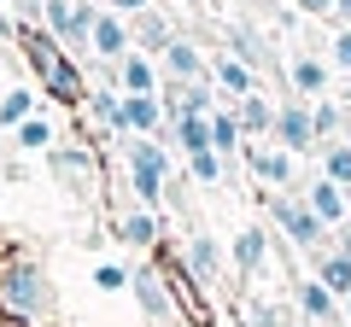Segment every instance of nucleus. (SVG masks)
Segmentation results:
<instances>
[{
  "label": "nucleus",
  "mask_w": 351,
  "mask_h": 327,
  "mask_svg": "<svg viewBox=\"0 0 351 327\" xmlns=\"http://www.w3.org/2000/svg\"><path fill=\"white\" fill-rule=\"evenodd\" d=\"M299 310L311 315V322H339V292H328L322 280H299Z\"/></svg>",
  "instance_id": "9b49d317"
},
{
  "label": "nucleus",
  "mask_w": 351,
  "mask_h": 327,
  "mask_svg": "<svg viewBox=\"0 0 351 327\" xmlns=\"http://www.w3.org/2000/svg\"><path fill=\"white\" fill-rule=\"evenodd\" d=\"M276 140H281L287 152H311V146H316L311 112H304V105H281V112H276Z\"/></svg>",
  "instance_id": "0eeeda50"
},
{
  "label": "nucleus",
  "mask_w": 351,
  "mask_h": 327,
  "mask_svg": "<svg viewBox=\"0 0 351 327\" xmlns=\"http://www.w3.org/2000/svg\"><path fill=\"white\" fill-rule=\"evenodd\" d=\"M176 140L188 152H211V117H176Z\"/></svg>",
  "instance_id": "4be33fe9"
},
{
  "label": "nucleus",
  "mask_w": 351,
  "mask_h": 327,
  "mask_svg": "<svg viewBox=\"0 0 351 327\" xmlns=\"http://www.w3.org/2000/svg\"><path fill=\"white\" fill-rule=\"evenodd\" d=\"M311 123H316V140H339V129H346V112L339 105H311Z\"/></svg>",
  "instance_id": "393cba45"
},
{
  "label": "nucleus",
  "mask_w": 351,
  "mask_h": 327,
  "mask_svg": "<svg viewBox=\"0 0 351 327\" xmlns=\"http://www.w3.org/2000/svg\"><path fill=\"white\" fill-rule=\"evenodd\" d=\"M322 176L334 181V187L351 193V146H346V140H328V146H322Z\"/></svg>",
  "instance_id": "aec40b11"
},
{
  "label": "nucleus",
  "mask_w": 351,
  "mask_h": 327,
  "mask_svg": "<svg viewBox=\"0 0 351 327\" xmlns=\"http://www.w3.org/2000/svg\"><path fill=\"white\" fill-rule=\"evenodd\" d=\"M246 164H252V176L269 181V187H287L293 181V152L287 146H246Z\"/></svg>",
  "instance_id": "6e6552de"
},
{
  "label": "nucleus",
  "mask_w": 351,
  "mask_h": 327,
  "mask_svg": "<svg viewBox=\"0 0 351 327\" xmlns=\"http://www.w3.org/2000/svg\"><path fill=\"white\" fill-rule=\"evenodd\" d=\"M164 64H170V76H182V82H199L205 76L199 47H188V41H170V47H164Z\"/></svg>",
  "instance_id": "a211bd4d"
},
{
  "label": "nucleus",
  "mask_w": 351,
  "mask_h": 327,
  "mask_svg": "<svg viewBox=\"0 0 351 327\" xmlns=\"http://www.w3.org/2000/svg\"><path fill=\"white\" fill-rule=\"evenodd\" d=\"M240 135H246V129H240V117H223V112L211 117V146H217V152H234Z\"/></svg>",
  "instance_id": "a878e982"
},
{
  "label": "nucleus",
  "mask_w": 351,
  "mask_h": 327,
  "mask_svg": "<svg viewBox=\"0 0 351 327\" xmlns=\"http://www.w3.org/2000/svg\"><path fill=\"white\" fill-rule=\"evenodd\" d=\"M24 47H29V64L41 70V82H47V94H53V100H71V105H82V100H88L82 70H76V64L64 59V47H59L53 36H41V29H24Z\"/></svg>",
  "instance_id": "f03ea898"
},
{
  "label": "nucleus",
  "mask_w": 351,
  "mask_h": 327,
  "mask_svg": "<svg viewBox=\"0 0 351 327\" xmlns=\"http://www.w3.org/2000/svg\"><path fill=\"white\" fill-rule=\"evenodd\" d=\"M339 140H346V146H351V112H346V129H339Z\"/></svg>",
  "instance_id": "e433bc0d"
},
{
  "label": "nucleus",
  "mask_w": 351,
  "mask_h": 327,
  "mask_svg": "<svg viewBox=\"0 0 351 327\" xmlns=\"http://www.w3.org/2000/svg\"><path fill=\"white\" fill-rule=\"evenodd\" d=\"M117 12H147V0H112Z\"/></svg>",
  "instance_id": "c9c22d12"
},
{
  "label": "nucleus",
  "mask_w": 351,
  "mask_h": 327,
  "mask_svg": "<svg viewBox=\"0 0 351 327\" xmlns=\"http://www.w3.org/2000/svg\"><path fill=\"white\" fill-rule=\"evenodd\" d=\"M117 82H123L129 94H152V88H158L152 59H147V53H123V64H117Z\"/></svg>",
  "instance_id": "dca6fc26"
},
{
  "label": "nucleus",
  "mask_w": 351,
  "mask_h": 327,
  "mask_svg": "<svg viewBox=\"0 0 351 327\" xmlns=\"http://www.w3.org/2000/svg\"><path fill=\"white\" fill-rule=\"evenodd\" d=\"M299 6H304V12H334L339 0H299Z\"/></svg>",
  "instance_id": "473e14b6"
},
{
  "label": "nucleus",
  "mask_w": 351,
  "mask_h": 327,
  "mask_svg": "<svg viewBox=\"0 0 351 327\" xmlns=\"http://www.w3.org/2000/svg\"><path fill=\"white\" fill-rule=\"evenodd\" d=\"M129 176H135L141 205H158L164 176H170V158H164V146H158V140H135V146H129Z\"/></svg>",
  "instance_id": "423d86ee"
},
{
  "label": "nucleus",
  "mask_w": 351,
  "mask_h": 327,
  "mask_svg": "<svg viewBox=\"0 0 351 327\" xmlns=\"http://www.w3.org/2000/svg\"><path fill=\"white\" fill-rule=\"evenodd\" d=\"M117 239H129V246H152V239H158V216H152V211L117 216Z\"/></svg>",
  "instance_id": "6ab92c4d"
},
{
  "label": "nucleus",
  "mask_w": 351,
  "mask_h": 327,
  "mask_svg": "<svg viewBox=\"0 0 351 327\" xmlns=\"http://www.w3.org/2000/svg\"><path fill=\"white\" fill-rule=\"evenodd\" d=\"M182 269H188L193 287H205V280L223 269V246H217L211 234H193V239H188V257H182Z\"/></svg>",
  "instance_id": "9d476101"
},
{
  "label": "nucleus",
  "mask_w": 351,
  "mask_h": 327,
  "mask_svg": "<svg viewBox=\"0 0 351 327\" xmlns=\"http://www.w3.org/2000/svg\"><path fill=\"white\" fill-rule=\"evenodd\" d=\"M0 315L12 327H53L59 322L53 280L41 269V257L24 252V246H6L0 252Z\"/></svg>",
  "instance_id": "f257e3e1"
},
{
  "label": "nucleus",
  "mask_w": 351,
  "mask_h": 327,
  "mask_svg": "<svg viewBox=\"0 0 351 327\" xmlns=\"http://www.w3.org/2000/svg\"><path fill=\"white\" fill-rule=\"evenodd\" d=\"M334 12H346V18H351V0H339V6H334Z\"/></svg>",
  "instance_id": "4c0bfd02"
},
{
  "label": "nucleus",
  "mask_w": 351,
  "mask_h": 327,
  "mask_svg": "<svg viewBox=\"0 0 351 327\" xmlns=\"http://www.w3.org/2000/svg\"><path fill=\"white\" fill-rule=\"evenodd\" d=\"M188 170H193L199 181H217V176H223V158H217V146H211V152H188Z\"/></svg>",
  "instance_id": "c756f323"
},
{
  "label": "nucleus",
  "mask_w": 351,
  "mask_h": 327,
  "mask_svg": "<svg viewBox=\"0 0 351 327\" xmlns=\"http://www.w3.org/2000/svg\"><path fill=\"white\" fill-rule=\"evenodd\" d=\"M176 280L164 275L158 263H141L135 269V280H129V292H135V304H141V315H147V322H170L176 315Z\"/></svg>",
  "instance_id": "39448f33"
},
{
  "label": "nucleus",
  "mask_w": 351,
  "mask_h": 327,
  "mask_svg": "<svg viewBox=\"0 0 351 327\" xmlns=\"http://www.w3.org/2000/svg\"><path fill=\"white\" fill-rule=\"evenodd\" d=\"M135 36H141V47H170V24H164V18H141L135 24Z\"/></svg>",
  "instance_id": "cd10ccee"
},
{
  "label": "nucleus",
  "mask_w": 351,
  "mask_h": 327,
  "mask_svg": "<svg viewBox=\"0 0 351 327\" xmlns=\"http://www.w3.org/2000/svg\"><path fill=\"white\" fill-rule=\"evenodd\" d=\"M41 6H47V0H18V12H24V18H41Z\"/></svg>",
  "instance_id": "72a5a7b5"
},
{
  "label": "nucleus",
  "mask_w": 351,
  "mask_h": 327,
  "mask_svg": "<svg viewBox=\"0 0 351 327\" xmlns=\"http://www.w3.org/2000/svg\"><path fill=\"white\" fill-rule=\"evenodd\" d=\"M29 112H36V94H6V100H0V129H18V123H29Z\"/></svg>",
  "instance_id": "b1692460"
},
{
  "label": "nucleus",
  "mask_w": 351,
  "mask_h": 327,
  "mask_svg": "<svg viewBox=\"0 0 351 327\" xmlns=\"http://www.w3.org/2000/svg\"><path fill=\"white\" fill-rule=\"evenodd\" d=\"M304 205H311V211L322 216L328 228H339V222H346V187H334V181H328V176L316 181L311 193H304Z\"/></svg>",
  "instance_id": "f8f14e48"
},
{
  "label": "nucleus",
  "mask_w": 351,
  "mask_h": 327,
  "mask_svg": "<svg viewBox=\"0 0 351 327\" xmlns=\"http://www.w3.org/2000/svg\"><path fill=\"white\" fill-rule=\"evenodd\" d=\"M339 304H346V315H351V292H346V298H339Z\"/></svg>",
  "instance_id": "58836bf2"
},
{
  "label": "nucleus",
  "mask_w": 351,
  "mask_h": 327,
  "mask_svg": "<svg viewBox=\"0 0 351 327\" xmlns=\"http://www.w3.org/2000/svg\"><path fill=\"white\" fill-rule=\"evenodd\" d=\"M240 129L246 135H276V105L263 100V94H246L240 100Z\"/></svg>",
  "instance_id": "f3484780"
},
{
  "label": "nucleus",
  "mask_w": 351,
  "mask_h": 327,
  "mask_svg": "<svg viewBox=\"0 0 351 327\" xmlns=\"http://www.w3.org/2000/svg\"><path fill=\"white\" fill-rule=\"evenodd\" d=\"M334 59H339V64H346V70H351V29H346V36H339V41H334Z\"/></svg>",
  "instance_id": "2f4dec72"
},
{
  "label": "nucleus",
  "mask_w": 351,
  "mask_h": 327,
  "mask_svg": "<svg viewBox=\"0 0 351 327\" xmlns=\"http://www.w3.org/2000/svg\"><path fill=\"white\" fill-rule=\"evenodd\" d=\"M269 216L281 222V234H287L299 252H311V257L328 252V222H322L304 199H281V193H276V199H269Z\"/></svg>",
  "instance_id": "7ed1b4c3"
},
{
  "label": "nucleus",
  "mask_w": 351,
  "mask_h": 327,
  "mask_svg": "<svg viewBox=\"0 0 351 327\" xmlns=\"http://www.w3.org/2000/svg\"><path fill=\"white\" fill-rule=\"evenodd\" d=\"M263 246H269V239H263V228H246V234H234L228 257H234L240 275H258V269H263Z\"/></svg>",
  "instance_id": "4468645a"
},
{
  "label": "nucleus",
  "mask_w": 351,
  "mask_h": 327,
  "mask_svg": "<svg viewBox=\"0 0 351 327\" xmlns=\"http://www.w3.org/2000/svg\"><path fill=\"white\" fill-rule=\"evenodd\" d=\"M41 18H47V36L59 41V47H94V18L100 12H88L82 0H47L41 6Z\"/></svg>",
  "instance_id": "20e7f679"
},
{
  "label": "nucleus",
  "mask_w": 351,
  "mask_h": 327,
  "mask_svg": "<svg viewBox=\"0 0 351 327\" xmlns=\"http://www.w3.org/2000/svg\"><path fill=\"white\" fill-rule=\"evenodd\" d=\"M18 140H24L29 152H41V146H53V129H47V123H36V117H29V123H18Z\"/></svg>",
  "instance_id": "7c9ffc66"
},
{
  "label": "nucleus",
  "mask_w": 351,
  "mask_h": 327,
  "mask_svg": "<svg viewBox=\"0 0 351 327\" xmlns=\"http://www.w3.org/2000/svg\"><path fill=\"white\" fill-rule=\"evenodd\" d=\"M217 82H223L228 94L246 100V94H252V64H246V59H217Z\"/></svg>",
  "instance_id": "5701e85b"
},
{
  "label": "nucleus",
  "mask_w": 351,
  "mask_h": 327,
  "mask_svg": "<svg viewBox=\"0 0 351 327\" xmlns=\"http://www.w3.org/2000/svg\"><path fill=\"white\" fill-rule=\"evenodd\" d=\"M339 252L351 257V216H346V222H339Z\"/></svg>",
  "instance_id": "f704fd0d"
},
{
  "label": "nucleus",
  "mask_w": 351,
  "mask_h": 327,
  "mask_svg": "<svg viewBox=\"0 0 351 327\" xmlns=\"http://www.w3.org/2000/svg\"><path fill=\"white\" fill-rule=\"evenodd\" d=\"M123 117H129L135 135H152V129H158V100H152V94H129V100H123Z\"/></svg>",
  "instance_id": "412c9836"
},
{
  "label": "nucleus",
  "mask_w": 351,
  "mask_h": 327,
  "mask_svg": "<svg viewBox=\"0 0 351 327\" xmlns=\"http://www.w3.org/2000/svg\"><path fill=\"white\" fill-rule=\"evenodd\" d=\"M94 53H100V59H123V53H129V29H123V18H112V12L94 18Z\"/></svg>",
  "instance_id": "ddd939ff"
},
{
  "label": "nucleus",
  "mask_w": 351,
  "mask_h": 327,
  "mask_svg": "<svg viewBox=\"0 0 351 327\" xmlns=\"http://www.w3.org/2000/svg\"><path fill=\"white\" fill-rule=\"evenodd\" d=\"M53 158V176L59 181H76L82 193H94V152L88 146H59V152H47Z\"/></svg>",
  "instance_id": "1a4fd4ad"
},
{
  "label": "nucleus",
  "mask_w": 351,
  "mask_h": 327,
  "mask_svg": "<svg viewBox=\"0 0 351 327\" xmlns=\"http://www.w3.org/2000/svg\"><path fill=\"white\" fill-rule=\"evenodd\" d=\"M316 280L346 298V292H351V257L346 252H316Z\"/></svg>",
  "instance_id": "2eb2a0df"
},
{
  "label": "nucleus",
  "mask_w": 351,
  "mask_h": 327,
  "mask_svg": "<svg viewBox=\"0 0 351 327\" xmlns=\"http://www.w3.org/2000/svg\"><path fill=\"white\" fill-rule=\"evenodd\" d=\"M129 280H135V269H117V263H100V269H94V287H100V292H123Z\"/></svg>",
  "instance_id": "c85d7f7f"
},
{
  "label": "nucleus",
  "mask_w": 351,
  "mask_h": 327,
  "mask_svg": "<svg viewBox=\"0 0 351 327\" xmlns=\"http://www.w3.org/2000/svg\"><path fill=\"white\" fill-rule=\"evenodd\" d=\"M322 82H328V70H322L316 59H299V64H293V88H299V94H322Z\"/></svg>",
  "instance_id": "bb28decb"
}]
</instances>
